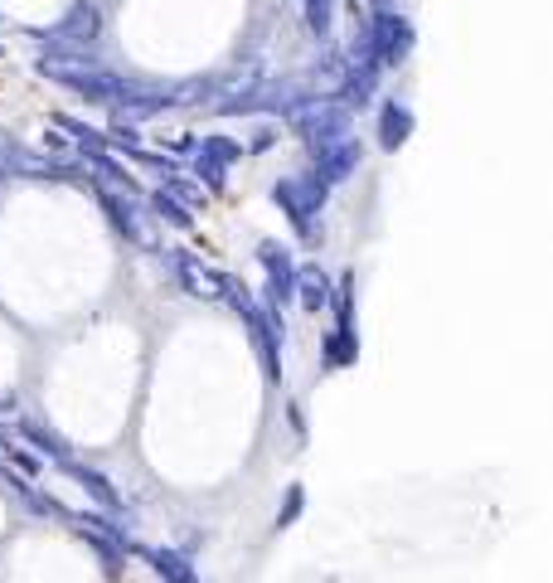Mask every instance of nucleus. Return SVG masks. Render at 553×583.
I'll list each match as a JSON object with an SVG mask.
<instances>
[{"instance_id": "nucleus-2", "label": "nucleus", "mask_w": 553, "mask_h": 583, "mask_svg": "<svg viewBox=\"0 0 553 583\" xmlns=\"http://www.w3.org/2000/svg\"><path fill=\"white\" fill-rule=\"evenodd\" d=\"M403 137H408V113H403V107H389L384 113V146H398Z\"/></svg>"}, {"instance_id": "nucleus-3", "label": "nucleus", "mask_w": 553, "mask_h": 583, "mask_svg": "<svg viewBox=\"0 0 553 583\" xmlns=\"http://www.w3.org/2000/svg\"><path fill=\"white\" fill-rule=\"evenodd\" d=\"M297 510H301V486H291V496H287V510H281V526H291V520H297Z\"/></svg>"}, {"instance_id": "nucleus-1", "label": "nucleus", "mask_w": 553, "mask_h": 583, "mask_svg": "<svg viewBox=\"0 0 553 583\" xmlns=\"http://www.w3.org/2000/svg\"><path fill=\"white\" fill-rule=\"evenodd\" d=\"M146 559H151V569L166 583H200V579H194V569H190V559L176 554V550H146Z\"/></svg>"}]
</instances>
